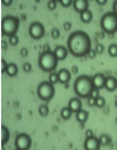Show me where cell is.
Instances as JSON below:
<instances>
[{"label":"cell","instance_id":"obj_1","mask_svg":"<svg viewBox=\"0 0 117 150\" xmlns=\"http://www.w3.org/2000/svg\"><path fill=\"white\" fill-rule=\"evenodd\" d=\"M67 46L72 55L76 57H82L91 49V40L87 33L83 31H76L69 35Z\"/></svg>","mask_w":117,"mask_h":150},{"label":"cell","instance_id":"obj_2","mask_svg":"<svg viewBox=\"0 0 117 150\" xmlns=\"http://www.w3.org/2000/svg\"><path fill=\"white\" fill-rule=\"evenodd\" d=\"M94 88L92 80L87 75L79 76L74 83V91L76 94L81 98H89Z\"/></svg>","mask_w":117,"mask_h":150},{"label":"cell","instance_id":"obj_3","mask_svg":"<svg viewBox=\"0 0 117 150\" xmlns=\"http://www.w3.org/2000/svg\"><path fill=\"white\" fill-rule=\"evenodd\" d=\"M58 60L53 52H43L39 57L38 65L43 71L50 72L57 67Z\"/></svg>","mask_w":117,"mask_h":150},{"label":"cell","instance_id":"obj_4","mask_svg":"<svg viewBox=\"0 0 117 150\" xmlns=\"http://www.w3.org/2000/svg\"><path fill=\"white\" fill-rule=\"evenodd\" d=\"M20 25L18 17L7 15L1 21L2 36L4 35L11 37L16 34Z\"/></svg>","mask_w":117,"mask_h":150},{"label":"cell","instance_id":"obj_5","mask_svg":"<svg viewBox=\"0 0 117 150\" xmlns=\"http://www.w3.org/2000/svg\"><path fill=\"white\" fill-rule=\"evenodd\" d=\"M100 25L103 31L108 34L117 30V17L113 13H107L101 19Z\"/></svg>","mask_w":117,"mask_h":150},{"label":"cell","instance_id":"obj_6","mask_svg":"<svg viewBox=\"0 0 117 150\" xmlns=\"http://www.w3.org/2000/svg\"><path fill=\"white\" fill-rule=\"evenodd\" d=\"M55 89L53 84L50 82L45 81L40 83L37 88V94L39 98L43 101H47L53 98Z\"/></svg>","mask_w":117,"mask_h":150},{"label":"cell","instance_id":"obj_7","mask_svg":"<svg viewBox=\"0 0 117 150\" xmlns=\"http://www.w3.org/2000/svg\"><path fill=\"white\" fill-rule=\"evenodd\" d=\"M29 32L31 38L35 40H39L44 36L45 30L41 23L36 21L30 25Z\"/></svg>","mask_w":117,"mask_h":150},{"label":"cell","instance_id":"obj_8","mask_svg":"<svg viewBox=\"0 0 117 150\" xmlns=\"http://www.w3.org/2000/svg\"><path fill=\"white\" fill-rule=\"evenodd\" d=\"M32 145V140L30 136L26 133H21L17 136L15 145L18 149L28 150Z\"/></svg>","mask_w":117,"mask_h":150},{"label":"cell","instance_id":"obj_9","mask_svg":"<svg viewBox=\"0 0 117 150\" xmlns=\"http://www.w3.org/2000/svg\"><path fill=\"white\" fill-rule=\"evenodd\" d=\"M100 143L99 140L96 137L87 138L85 142L84 146L87 150H97L100 148Z\"/></svg>","mask_w":117,"mask_h":150},{"label":"cell","instance_id":"obj_10","mask_svg":"<svg viewBox=\"0 0 117 150\" xmlns=\"http://www.w3.org/2000/svg\"><path fill=\"white\" fill-rule=\"evenodd\" d=\"M106 78L102 74H97L93 77L92 82L93 86L95 88L100 89L105 86Z\"/></svg>","mask_w":117,"mask_h":150},{"label":"cell","instance_id":"obj_11","mask_svg":"<svg viewBox=\"0 0 117 150\" xmlns=\"http://www.w3.org/2000/svg\"><path fill=\"white\" fill-rule=\"evenodd\" d=\"M88 1L86 0H75L73 3V6L77 12L81 13L88 9Z\"/></svg>","mask_w":117,"mask_h":150},{"label":"cell","instance_id":"obj_12","mask_svg":"<svg viewBox=\"0 0 117 150\" xmlns=\"http://www.w3.org/2000/svg\"><path fill=\"white\" fill-rule=\"evenodd\" d=\"M57 74L58 81L62 83L69 82L71 79V74L67 69H60Z\"/></svg>","mask_w":117,"mask_h":150},{"label":"cell","instance_id":"obj_13","mask_svg":"<svg viewBox=\"0 0 117 150\" xmlns=\"http://www.w3.org/2000/svg\"><path fill=\"white\" fill-rule=\"evenodd\" d=\"M56 58L58 60H62L66 59L68 54V51L65 47L58 46L54 52Z\"/></svg>","mask_w":117,"mask_h":150},{"label":"cell","instance_id":"obj_14","mask_svg":"<svg viewBox=\"0 0 117 150\" xmlns=\"http://www.w3.org/2000/svg\"><path fill=\"white\" fill-rule=\"evenodd\" d=\"M82 103L81 100L77 98H72L69 103V108L72 112H77L81 110Z\"/></svg>","mask_w":117,"mask_h":150},{"label":"cell","instance_id":"obj_15","mask_svg":"<svg viewBox=\"0 0 117 150\" xmlns=\"http://www.w3.org/2000/svg\"><path fill=\"white\" fill-rule=\"evenodd\" d=\"M104 87L109 91H114L117 88V79L112 76L107 78Z\"/></svg>","mask_w":117,"mask_h":150},{"label":"cell","instance_id":"obj_16","mask_svg":"<svg viewBox=\"0 0 117 150\" xmlns=\"http://www.w3.org/2000/svg\"><path fill=\"white\" fill-rule=\"evenodd\" d=\"M6 72L9 76L14 77L18 73V67L15 63H10L8 65Z\"/></svg>","mask_w":117,"mask_h":150},{"label":"cell","instance_id":"obj_17","mask_svg":"<svg viewBox=\"0 0 117 150\" xmlns=\"http://www.w3.org/2000/svg\"><path fill=\"white\" fill-rule=\"evenodd\" d=\"M10 137L9 130L6 126H1V145H5L8 142Z\"/></svg>","mask_w":117,"mask_h":150},{"label":"cell","instance_id":"obj_18","mask_svg":"<svg viewBox=\"0 0 117 150\" xmlns=\"http://www.w3.org/2000/svg\"><path fill=\"white\" fill-rule=\"evenodd\" d=\"M81 18L83 23H90L93 18L92 13L88 9L87 10L81 13Z\"/></svg>","mask_w":117,"mask_h":150},{"label":"cell","instance_id":"obj_19","mask_svg":"<svg viewBox=\"0 0 117 150\" xmlns=\"http://www.w3.org/2000/svg\"><path fill=\"white\" fill-rule=\"evenodd\" d=\"M77 113L76 118L80 122H85L88 118L89 113L87 111L81 110Z\"/></svg>","mask_w":117,"mask_h":150},{"label":"cell","instance_id":"obj_20","mask_svg":"<svg viewBox=\"0 0 117 150\" xmlns=\"http://www.w3.org/2000/svg\"><path fill=\"white\" fill-rule=\"evenodd\" d=\"M72 112V111L69 107H65L62 108L60 114L64 119L66 120L69 119L71 117Z\"/></svg>","mask_w":117,"mask_h":150},{"label":"cell","instance_id":"obj_21","mask_svg":"<svg viewBox=\"0 0 117 150\" xmlns=\"http://www.w3.org/2000/svg\"><path fill=\"white\" fill-rule=\"evenodd\" d=\"M39 112L41 116L43 117H46L49 114V110L46 105L41 104L39 107Z\"/></svg>","mask_w":117,"mask_h":150},{"label":"cell","instance_id":"obj_22","mask_svg":"<svg viewBox=\"0 0 117 150\" xmlns=\"http://www.w3.org/2000/svg\"><path fill=\"white\" fill-rule=\"evenodd\" d=\"M108 52L110 55L112 57H116L117 56V45L115 44H112L109 46L108 49Z\"/></svg>","mask_w":117,"mask_h":150},{"label":"cell","instance_id":"obj_23","mask_svg":"<svg viewBox=\"0 0 117 150\" xmlns=\"http://www.w3.org/2000/svg\"><path fill=\"white\" fill-rule=\"evenodd\" d=\"M49 82L52 84H55L58 81L57 74L55 73L50 74L49 77Z\"/></svg>","mask_w":117,"mask_h":150},{"label":"cell","instance_id":"obj_24","mask_svg":"<svg viewBox=\"0 0 117 150\" xmlns=\"http://www.w3.org/2000/svg\"><path fill=\"white\" fill-rule=\"evenodd\" d=\"M105 103H106V101L103 97L99 96L96 99L95 105L98 108H102L104 106Z\"/></svg>","mask_w":117,"mask_h":150},{"label":"cell","instance_id":"obj_25","mask_svg":"<svg viewBox=\"0 0 117 150\" xmlns=\"http://www.w3.org/2000/svg\"><path fill=\"white\" fill-rule=\"evenodd\" d=\"M9 42L11 45L15 46L19 43V38L16 35L9 37Z\"/></svg>","mask_w":117,"mask_h":150},{"label":"cell","instance_id":"obj_26","mask_svg":"<svg viewBox=\"0 0 117 150\" xmlns=\"http://www.w3.org/2000/svg\"><path fill=\"white\" fill-rule=\"evenodd\" d=\"M99 142L101 145H106L108 144L109 142V138L106 134H103L100 136Z\"/></svg>","mask_w":117,"mask_h":150},{"label":"cell","instance_id":"obj_27","mask_svg":"<svg viewBox=\"0 0 117 150\" xmlns=\"http://www.w3.org/2000/svg\"><path fill=\"white\" fill-rule=\"evenodd\" d=\"M60 35V32L57 28H54L51 31V36L54 40H57Z\"/></svg>","mask_w":117,"mask_h":150},{"label":"cell","instance_id":"obj_28","mask_svg":"<svg viewBox=\"0 0 117 150\" xmlns=\"http://www.w3.org/2000/svg\"><path fill=\"white\" fill-rule=\"evenodd\" d=\"M23 69L26 73L30 72L32 69V65L29 62H26L23 66Z\"/></svg>","mask_w":117,"mask_h":150},{"label":"cell","instance_id":"obj_29","mask_svg":"<svg viewBox=\"0 0 117 150\" xmlns=\"http://www.w3.org/2000/svg\"><path fill=\"white\" fill-rule=\"evenodd\" d=\"M49 9L50 10L53 11L57 7L56 1H50L48 2V5Z\"/></svg>","mask_w":117,"mask_h":150},{"label":"cell","instance_id":"obj_30","mask_svg":"<svg viewBox=\"0 0 117 150\" xmlns=\"http://www.w3.org/2000/svg\"><path fill=\"white\" fill-rule=\"evenodd\" d=\"M60 1L62 6L65 7H68L71 6L73 2V1L72 0H67V1L62 0Z\"/></svg>","mask_w":117,"mask_h":150},{"label":"cell","instance_id":"obj_31","mask_svg":"<svg viewBox=\"0 0 117 150\" xmlns=\"http://www.w3.org/2000/svg\"><path fill=\"white\" fill-rule=\"evenodd\" d=\"M99 96V92L98 89L94 88L91 93L90 96L94 98L95 99H97V97Z\"/></svg>","mask_w":117,"mask_h":150},{"label":"cell","instance_id":"obj_32","mask_svg":"<svg viewBox=\"0 0 117 150\" xmlns=\"http://www.w3.org/2000/svg\"><path fill=\"white\" fill-rule=\"evenodd\" d=\"M104 50V47L102 44H97L95 47V51L99 54L102 53Z\"/></svg>","mask_w":117,"mask_h":150},{"label":"cell","instance_id":"obj_33","mask_svg":"<svg viewBox=\"0 0 117 150\" xmlns=\"http://www.w3.org/2000/svg\"><path fill=\"white\" fill-rule=\"evenodd\" d=\"M1 72L3 74L6 72L8 66L6 62L2 58L1 60Z\"/></svg>","mask_w":117,"mask_h":150},{"label":"cell","instance_id":"obj_34","mask_svg":"<svg viewBox=\"0 0 117 150\" xmlns=\"http://www.w3.org/2000/svg\"><path fill=\"white\" fill-rule=\"evenodd\" d=\"M28 50L26 48L23 47L20 50V54L23 57H26L28 56Z\"/></svg>","mask_w":117,"mask_h":150},{"label":"cell","instance_id":"obj_35","mask_svg":"<svg viewBox=\"0 0 117 150\" xmlns=\"http://www.w3.org/2000/svg\"><path fill=\"white\" fill-rule=\"evenodd\" d=\"M88 104L90 106H94L95 105V103H96V99L91 97H89L88 98Z\"/></svg>","mask_w":117,"mask_h":150},{"label":"cell","instance_id":"obj_36","mask_svg":"<svg viewBox=\"0 0 117 150\" xmlns=\"http://www.w3.org/2000/svg\"><path fill=\"white\" fill-rule=\"evenodd\" d=\"M87 54L91 59H93L96 56V52L94 50L91 49Z\"/></svg>","mask_w":117,"mask_h":150},{"label":"cell","instance_id":"obj_37","mask_svg":"<svg viewBox=\"0 0 117 150\" xmlns=\"http://www.w3.org/2000/svg\"><path fill=\"white\" fill-rule=\"evenodd\" d=\"M72 25L71 23L66 22L64 23L63 27L64 30L66 31L69 30L71 29Z\"/></svg>","mask_w":117,"mask_h":150},{"label":"cell","instance_id":"obj_38","mask_svg":"<svg viewBox=\"0 0 117 150\" xmlns=\"http://www.w3.org/2000/svg\"><path fill=\"white\" fill-rule=\"evenodd\" d=\"M2 2L6 6H9L12 5L13 2L12 0H3Z\"/></svg>","mask_w":117,"mask_h":150},{"label":"cell","instance_id":"obj_39","mask_svg":"<svg viewBox=\"0 0 117 150\" xmlns=\"http://www.w3.org/2000/svg\"><path fill=\"white\" fill-rule=\"evenodd\" d=\"M113 13L117 17V0L115 1L113 5Z\"/></svg>","mask_w":117,"mask_h":150},{"label":"cell","instance_id":"obj_40","mask_svg":"<svg viewBox=\"0 0 117 150\" xmlns=\"http://www.w3.org/2000/svg\"><path fill=\"white\" fill-rule=\"evenodd\" d=\"M85 135L87 138L92 137L93 136V132L92 130L90 129L87 130L85 132Z\"/></svg>","mask_w":117,"mask_h":150},{"label":"cell","instance_id":"obj_41","mask_svg":"<svg viewBox=\"0 0 117 150\" xmlns=\"http://www.w3.org/2000/svg\"><path fill=\"white\" fill-rule=\"evenodd\" d=\"M1 48L5 49L7 47V43L5 40H2L1 42Z\"/></svg>","mask_w":117,"mask_h":150},{"label":"cell","instance_id":"obj_42","mask_svg":"<svg viewBox=\"0 0 117 150\" xmlns=\"http://www.w3.org/2000/svg\"><path fill=\"white\" fill-rule=\"evenodd\" d=\"M43 52H48L50 51V47L49 45L46 44L43 46Z\"/></svg>","mask_w":117,"mask_h":150},{"label":"cell","instance_id":"obj_43","mask_svg":"<svg viewBox=\"0 0 117 150\" xmlns=\"http://www.w3.org/2000/svg\"><path fill=\"white\" fill-rule=\"evenodd\" d=\"M107 1H106V0H103V1L99 0V1H97V2L99 5L102 6L106 4Z\"/></svg>","mask_w":117,"mask_h":150},{"label":"cell","instance_id":"obj_44","mask_svg":"<svg viewBox=\"0 0 117 150\" xmlns=\"http://www.w3.org/2000/svg\"><path fill=\"white\" fill-rule=\"evenodd\" d=\"M115 104H116V106L117 108V99L116 101V102H115Z\"/></svg>","mask_w":117,"mask_h":150},{"label":"cell","instance_id":"obj_45","mask_svg":"<svg viewBox=\"0 0 117 150\" xmlns=\"http://www.w3.org/2000/svg\"><path fill=\"white\" fill-rule=\"evenodd\" d=\"M116 123L117 124V118H116Z\"/></svg>","mask_w":117,"mask_h":150}]
</instances>
